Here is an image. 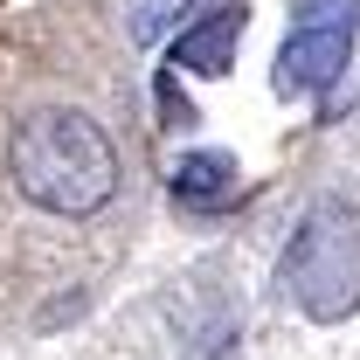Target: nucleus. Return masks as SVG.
<instances>
[{
  "mask_svg": "<svg viewBox=\"0 0 360 360\" xmlns=\"http://www.w3.org/2000/svg\"><path fill=\"white\" fill-rule=\"evenodd\" d=\"M7 174L49 215H90L118 187V153L84 111H28L7 146Z\"/></svg>",
  "mask_w": 360,
  "mask_h": 360,
  "instance_id": "1",
  "label": "nucleus"
},
{
  "mask_svg": "<svg viewBox=\"0 0 360 360\" xmlns=\"http://www.w3.org/2000/svg\"><path fill=\"white\" fill-rule=\"evenodd\" d=\"M277 291L312 326H340L360 312V215L347 201L305 208V222L291 229V250L277 264Z\"/></svg>",
  "mask_w": 360,
  "mask_h": 360,
  "instance_id": "2",
  "label": "nucleus"
},
{
  "mask_svg": "<svg viewBox=\"0 0 360 360\" xmlns=\"http://www.w3.org/2000/svg\"><path fill=\"white\" fill-rule=\"evenodd\" d=\"M360 42V0H298L277 49V97H326Z\"/></svg>",
  "mask_w": 360,
  "mask_h": 360,
  "instance_id": "3",
  "label": "nucleus"
},
{
  "mask_svg": "<svg viewBox=\"0 0 360 360\" xmlns=\"http://www.w3.org/2000/svg\"><path fill=\"white\" fill-rule=\"evenodd\" d=\"M243 35H250V7H243V0H222V7L194 14V21L174 35L167 70H187V77H229V70H236Z\"/></svg>",
  "mask_w": 360,
  "mask_h": 360,
  "instance_id": "4",
  "label": "nucleus"
},
{
  "mask_svg": "<svg viewBox=\"0 0 360 360\" xmlns=\"http://www.w3.org/2000/svg\"><path fill=\"white\" fill-rule=\"evenodd\" d=\"M236 194H243V167L229 153H180L174 201L187 215H222V208H236Z\"/></svg>",
  "mask_w": 360,
  "mask_h": 360,
  "instance_id": "5",
  "label": "nucleus"
},
{
  "mask_svg": "<svg viewBox=\"0 0 360 360\" xmlns=\"http://www.w3.org/2000/svg\"><path fill=\"white\" fill-rule=\"evenodd\" d=\"M160 111H167V125H187L194 111L180 104V90H174V70H160Z\"/></svg>",
  "mask_w": 360,
  "mask_h": 360,
  "instance_id": "6",
  "label": "nucleus"
}]
</instances>
